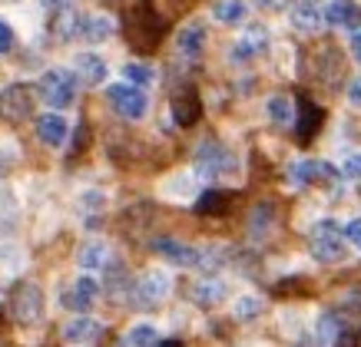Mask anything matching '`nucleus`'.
Masks as SVG:
<instances>
[{
    "instance_id": "dca6fc26",
    "label": "nucleus",
    "mask_w": 361,
    "mask_h": 347,
    "mask_svg": "<svg viewBox=\"0 0 361 347\" xmlns=\"http://www.w3.org/2000/svg\"><path fill=\"white\" fill-rule=\"evenodd\" d=\"M325 23V7L318 0H298L292 7V27L298 33H315Z\"/></svg>"
},
{
    "instance_id": "f257e3e1",
    "label": "nucleus",
    "mask_w": 361,
    "mask_h": 347,
    "mask_svg": "<svg viewBox=\"0 0 361 347\" xmlns=\"http://www.w3.org/2000/svg\"><path fill=\"white\" fill-rule=\"evenodd\" d=\"M123 30H126V37H130V44L136 46V50L149 53V50H156L159 40H163L166 20L146 0H136L130 11H126V17H123Z\"/></svg>"
},
{
    "instance_id": "f8f14e48",
    "label": "nucleus",
    "mask_w": 361,
    "mask_h": 347,
    "mask_svg": "<svg viewBox=\"0 0 361 347\" xmlns=\"http://www.w3.org/2000/svg\"><path fill=\"white\" fill-rule=\"evenodd\" d=\"M97 298H99V282L93 278V272H83L77 282L63 291V308H70V311H83V315H87L90 308L97 304Z\"/></svg>"
},
{
    "instance_id": "20e7f679",
    "label": "nucleus",
    "mask_w": 361,
    "mask_h": 347,
    "mask_svg": "<svg viewBox=\"0 0 361 347\" xmlns=\"http://www.w3.org/2000/svg\"><path fill=\"white\" fill-rule=\"evenodd\" d=\"M37 89H40V96H44L47 106L66 109L77 99V73L66 70V66H54V70H47V73L40 76Z\"/></svg>"
},
{
    "instance_id": "0eeeda50",
    "label": "nucleus",
    "mask_w": 361,
    "mask_h": 347,
    "mask_svg": "<svg viewBox=\"0 0 361 347\" xmlns=\"http://www.w3.org/2000/svg\"><path fill=\"white\" fill-rule=\"evenodd\" d=\"M288 172H292V179H295L298 185H322V189H335L338 192L341 185V169H335L331 163H325V159H298V163L288 165Z\"/></svg>"
},
{
    "instance_id": "412c9836",
    "label": "nucleus",
    "mask_w": 361,
    "mask_h": 347,
    "mask_svg": "<svg viewBox=\"0 0 361 347\" xmlns=\"http://www.w3.org/2000/svg\"><path fill=\"white\" fill-rule=\"evenodd\" d=\"M226 284L216 282V278H196L192 282V288H189V298H192V304H199V308H216V304L226 301Z\"/></svg>"
},
{
    "instance_id": "ea45409f",
    "label": "nucleus",
    "mask_w": 361,
    "mask_h": 347,
    "mask_svg": "<svg viewBox=\"0 0 361 347\" xmlns=\"http://www.w3.org/2000/svg\"><path fill=\"white\" fill-rule=\"evenodd\" d=\"M13 50V30L7 20H0V53H11Z\"/></svg>"
},
{
    "instance_id": "7ed1b4c3",
    "label": "nucleus",
    "mask_w": 361,
    "mask_h": 347,
    "mask_svg": "<svg viewBox=\"0 0 361 347\" xmlns=\"http://www.w3.org/2000/svg\"><path fill=\"white\" fill-rule=\"evenodd\" d=\"M192 165H196V175H202V179H222V175H232L239 169V163H235V156L229 152V146L216 142L212 136L196 146Z\"/></svg>"
},
{
    "instance_id": "2eb2a0df",
    "label": "nucleus",
    "mask_w": 361,
    "mask_h": 347,
    "mask_svg": "<svg viewBox=\"0 0 361 347\" xmlns=\"http://www.w3.org/2000/svg\"><path fill=\"white\" fill-rule=\"evenodd\" d=\"M325 23L345 27V30H358L361 27V4L358 0H331L329 7H325Z\"/></svg>"
},
{
    "instance_id": "49530a36",
    "label": "nucleus",
    "mask_w": 361,
    "mask_h": 347,
    "mask_svg": "<svg viewBox=\"0 0 361 347\" xmlns=\"http://www.w3.org/2000/svg\"><path fill=\"white\" fill-rule=\"evenodd\" d=\"M11 4H17V0H11Z\"/></svg>"
},
{
    "instance_id": "aec40b11",
    "label": "nucleus",
    "mask_w": 361,
    "mask_h": 347,
    "mask_svg": "<svg viewBox=\"0 0 361 347\" xmlns=\"http://www.w3.org/2000/svg\"><path fill=\"white\" fill-rule=\"evenodd\" d=\"M113 33H116V20L110 13H87L83 17L80 37L90 40V44H106V40H113Z\"/></svg>"
},
{
    "instance_id": "4be33fe9",
    "label": "nucleus",
    "mask_w": 361,
    "mask_h": 347,
    "mask_svg": "<svg viewBox=\"0 0 361 347\" xmlns=\"http://www.w3.org/2000/svg\"><path fill=\"white\" fill-rule=\"evenodd\" d=\"M106 261H110V245L103 239H90L80 245L77 265L83 272H99V268H106Z\"/></svg>"
},
{
    "instance_id": "a878e982",
    "label": "nucleus",
    "mask_w": 361,
    "mask_h": 347,
    "mask_svg": "<svg viewBox=\"0 0 361 347\" xmlns=\"http://www.w3.org/2000/svg\"><path fill=\"white\" fill-rule=\"evenodd\" d=\"M212 17L219 23L239 27V23L249 17V4H245V0H216V4H212Z\"/></svg>"
},
{
    "instance_id": "bb28decb",
    "label": "nucleus",
    "mask_w": 361,
    "mask_h": 347,
    "mask_svg": "<svg viewBox=\"0 0 361 347\" xmlns=\"http://www.w3.org/2000/svg\"><path fill=\"white\" fill-rule=\"evenodd\" d=\"M275 225V208L269 206V202H262V206H255L252 208V215H249V235L255 241H262L269 232H272Z\"/></svg>"
},
{
    "instance_id": "9d476101",
    "label": "nucleus",
    "mask_w": 361,
    "mask_h": 347,
    "mask_svg": "<svg viewBox=\"0 0 361 347\" xmlns=\"http://www.w3.org/2000/svg\"><path fill=\"white\" fill-rule=\"evenodd\" d=\"M169 106H173V120L179 126H196L202 120V99H199L196 87H176L173 96H169Z\"/></svg>"
},
{
    "instance_id": "473e14b6",
    "label": "nucleus",
    "mask_w": 361,
    "mask_h": 347,
    "mask_svg": "<svg viewBox=\"0 0 361 347\" xmlns=\"http://www.w3.org/2000/svg\"><path fill=\"white\" fill-rule=\"evenodd\" d=\"M123 80H130V83H136V87H153L156 83V70L146 63H126L123 66Z\"/></svg>"
},
{
    "instance_id": "c85d7f7f",
    "label": "nucleus",
    "mask_w": 361,
    "mask_h": 347,
    "mask_svg": "<svg viewBox=\"0 0 361 347\" xmlns=\"http://www.w3.org/2000/svg\"><path fill=\"white\" fill-rule=\"evenodd\" d=\"M232 315L239 317V321H255V317L265 315V301L259 294H239L235 304H232Z\"/></svg>"
},
{
    "instance_id": "b1692460",
    "label": "nucleus",
    "mask_w": 361,
    "mask_h": 347,
    "mask_svg": "<svg viewBox=\"0 0 361 347\" xmlns=\"http://www.w3.org/2000/svg\"><path fill=\"white\" fill-rule=\"evenodd\" d=\"M315 331H318V341L322 344H341V341H348V321L338 315V311H325V315L318 317V324H315Z\"/></svg>"
},
{
    "instance_id": "6e6552de",
    "label": "nucleus",
    "mask_w": 361,
    "mask_h": 347,
    "mask_svg": "<svg viewBox=\"0 0 361 347\" xmlns=\"http://www.w3.org/2000/svg\"><path fill=\"white\" fill-rule=\"evenodd\" d=\"M106 99H110V106L116 109V116H123V120H142L146 116V109H149V96L142 93V87H136V83H113L110 89H106Z\"/></svg>"
},
{
    "instance_id": "a18cd8bd",
    "label": "nucleus",
    "mask_w": 361,
    "mask_h": 347,
    "mask_svg": "<svg viewBox=\"0 0 361 347\" xmlns=\"http://www.w3.org/2000/svg\"><path fill=\"white\" fill-rule=\"evenodd\" d=\"M0 321H4V304H0Z\"/></svg>"
},
{
    "instance_id": "37998d69",
    "label": "nucleus",
    "mask_w": 361,
    "mask_h": 347,
    "mask_svg": "<svg viewBox=\"0 0 361 347\" xmlns=\"http://www.w3.org/2000/svg\"><path fill=\"white\" fill-rule=\"evenodd\" d=\"M87 142H90V130H87V126H80V130H77V146H73V152H83V149H87Z\"/></svg>"
},
{
    "instance_id": "f704fd0d",
    "label": "nucleus",
    "mask_w": 361,
    "mask_h": 347,
    "mask_svg": "<svg viewBox=\"0 0 361 347\" xmlns=\"http://www.w3.org/2000/svg\"><path fill=\"white\" fill-rule=\"evenodd\" d=\"M166 196H186V198H196V179L192 175H179V179H169L163 185Z\"/></svg>"
},
{
    "instance_id": "4468645a",
    "label": "nucleus",
    "mask_w": 361,
    "mask_h": 347,
    "mask_svg": "<svg viewBox=\"0 0 361 347\" xmlns=\"http://www.w3.org/2000/svg\"><path fill=\"white\" fill-rule=\"evenodd\" d=\"M70 136V126L60 113H44V116H37V139L50 146V149H60Z\"/></svg>"
},
{
    "instance_id": "1a4fd4ad",
    "label": "nucleus",
    "mask_w": 361,
    "mask_h": 347,
    "mask_svg": "<svg viewBox=\"0 0 361 347\" xmlns=\"http://www.w3.org/2000/svg\"><path fill=\"white\" fill-rule=\"evenodd\" d=\"M33 116V87L27 83H11L0 89V120L23 122Z\"/></svg>"
},
{
    "instance_id": "39448f33",
    "label": "nucleus",
    "mask_w": 361,
    "mask_h": 347,
    "mask_svg": "<svg viewBox=\"0 0 361 347\" xmlns=\"http://www.w3.org/2000/svg\"><path fill=\"white\" fill-rule=\"evenodd\" d=\"M11 315L17 324L30 327L44 317V291L33 282H17L11 291Z\"/></svg>"
},
{
    "instance_id": "cd10ccee",
    "label": "nucleus",
    "mask_w": 361,
    "mask_h": 347,
    "mask_svg": "<svg viewBox=\"0 0 361 347\" xmlns=\"http://www.w3.org/2000/svg\"><path fill=\"white\" fill-rule=\"evenodd\" d=\"M80 27H83V17L80 13H73L70 7L60 13H54V37L60 40V44H66V40H73V37H80Z\"/></svg>"
},
{
    "instance_id": "2f4dec72",
    "label": "nucleus",
    "mask_w": 361,
    "mask_h": 347,
    "mask_svg": "<svg viewBox=\"0 0 361 347\" xmlns=\"http://www.w3.org/2000/svg\"><path fill=\"white\" fill-rule=\"evenodd\" d=\"M126 344H159V327L153 321H140V324H133L123 337Z\"/></svg>"
},
{
    "instance_id": "4c0bfd02",
    "label": "nucleus",
    "mask_w": 361,
    "mask_h": 347,
    "mask_svg": "<svg viewBox=\"0 0 361 347\" xmlns=\"http://www.w3.org/2000/svg\"><path fill=\"white\" fill-rule=\"evenodd\" d=\"M295 0H255L259 11H269V13H279V11H288Z\"/></svg>"
},
{
    "instance_id": "6ab92c4d",
    "label": "nucleus",
    "mask_w": 361,
    "mask_h": 347,
    "mask_svg": "<svg viewBox=\"0 0 361 347\" xmlns=\"http://www.w3.org/2000/svg\"><path fill=\"white\" fill-rule=\"evenodd\" d=\"M176 46H179V53L189 56V60L202 56V50H206V27H202L199 20H189L186 27H179V33H176Z\"/></svg>"
},
{
    "instance_id": "423d86ee",
    "label": "nucleus",
    "mask_w": 361,
    "mask_h": 347,
    "mask_svg": "<svg viewBox=\"0 0 361 347\" xmlns=\"http://www.w3.org/2000/svg\"><path fill=\"white\" fill-rule=\"evenodd\" d=\"M173 291V278L163 268H149L133 282V301L136 308H159Z\"/></svg>"
},
{
    "instance_id": "7c9ffc66",
    "label": "nucleus",
    "mask_w": 361,
    "mask_h": 347,
    "mask_svg": "<svg viewBox=\"0 0 361 347\" xmlns=\"http://www.w3.org/2000/svg\"><path fill=\"white\" fill-rule=\"evenodd\" d=\"M269 120H272L275 126H292V122H295L292 99H288V96H272V99H269Z\"/></svg>"
},
{
    "instance_id": "79ce46f5",
    "label": "nucleus",
    "mask_w": 361,
    "mask_h": 347,
    "mask_svg": "<svg viewBox=\"0 0 361 347\" xmlns=\"http://www.w3.org/2000/svg\"><path fill=\"white\" fill-rule=\"evenodd\" d=\"M70 4H73V0H40V7H44L50 17H54V13H60V11H66Z\"/></svg>"
},
{
    "instance_id": "58836bf2",
    "label": "nucleus",
    "mask_w": 361,
    "mask_h": 347,
    "mask_svg": "<svg viewBox=\"0 0 361 347\" xmlns=\"http://www.w3.org/2000/svg\"><path fill=\"white\" fill-rule=\"evenodd\" d=\"M345 239H348L351 245L361 251V218H351L348 225H345Z\"/></svg>"
},
{
    "instance_id": "5701e85b",
    "label": "nucleus",
    "mask_w": 361,
    "mask_h": 347,
    "mask_svg": "<svg viewBox=\"0 0 361 347\" xmlns=\"http://www.w3.org/2000/svg\"><path fill=\"white\" fill-rule=\"evenodd\" d=\"M269 50V30L262 23H249L242 37L235 40V56H259Z\"/></svg>"
},
{
    "instance_id": "72a5a7b5",
    "label": "nucleus",
    "mask_w": 361,
    "mask_h": 347,
    "mask_svg": "<svg viewBox=\"0 0 361 347\" xmlns=\"http://www.w3.org/2000/svg\"><path fill=\"white\" fill-rule=\"evenodd\" d=\"M338 315L345 321H361V288H351L338 298Z\"/></svg>"
},
{
    "instance_id": "f03ea898",
    "label": "nucleus",
    "mask_w": 361,
    "mask_h": 347,
    "mask_svg": "<svg viewBox=\"0 0 361 347\" xmlns=\"http://www.w3.org/2000/svg\"><path fill=\"white\" fill-rule=\"evenodd\" d=\"M308 251H312V258L322 261V265H338L345 261V228L338 222H331V218H322L312 225V235H308Z\"/></svg>"
},
{
    "instance_id": "c03bdc74",
    "label": "nucleus",
    "mask_w": 361,
    "mask_h": 347,
    "mask_svg": "<svg viewBox=\"0 0 361 347\" xmlns=\"http://www.w3.org/2000/svg\"><path fill=\"white\" fill-rule=\"evenodd\" d=\"M351 53H355V60L361 63V30L355 33V37H351Z\"/></svg>"
},
{
    "instance_id": "393cba45",
    "label": "nucleus",
    "mask_w": 361,
    "mask_h": 347,
    "mask_svg": "<svg viewBox=\"0 0 361 347\" xmlns=\"http://www.w3.org/2000/svg\"><path fill=\"white\" fill-rule=\"evenodd\" d=\"M199 215H226L232 208V196L229 192H219V189H209L202 196H196V206H192Z\"/></svg>"
},
{
    "instance_id": "c9c22d12",
    "label": "nucleus",
    "mask_w": 361,
    "mask_h": 347,
    "mask_svg": "<svg viewBox=\"0 0 361 347\" xmlns=\"http://www.w3.org/2000/svg\"><path fill=\"white\" fill-rule=\"evenodd\" d=\"M341 175L351 182H361V152H351L348 159L341 163Z\"/></svg>"
},
{
    "instance_id": "a211bd4d",
    "label": "nucleus",
    "mask_w": 361,
    "mask_h": 347,
    "mask_svg": "<svg viewBox=\"0 0 361 347\" xmlns=\"http://www.w3.org/2000/svg\"><path fill=\"white\" fill-rule=\"evenodd\" d=\"M73 73L83 87H99L106 83V63L97 53H77L73 56Z\"/></svg>"
},
{
    "instance_id": "c756f323",
    "label": "nucleus",
    "mask_w": 361,
    "mask_h": 347,
    "mask_svg": "<svg viewBox=\"0 0 361 347\" xmlns=\"http://www.w3.org/2000/svg\"><path fill=\"white\" fill-rule=\"evenodd\" d=\"M106 291L113 294V298H120L126 288H130V272H126V265L123 261H106Z\"/></svg>"
},
{
    "instance_id": "ddd939ff",
    "label": "nucleus",
    "mask_w": 361,
    "mask_h": 347,
    "mask_svg": "<svg viewBox=\"0 0 361 347\" xmlns=\"http://www.w3.org/2000/svg\"><path fill=\"white\" fill-rule=\"evenodd\" d=\"M322 120H325V113H322V106L318 103H312L308 96H298V106H295V136L298 142H308L315 139L318 130H322Z\"/></svg>"
},
{
    "instance_id": "9b49d317",
    "label": "nucleus",
    "mask_w": 361,
    "mask_h": 347,
    "mask_svg": "<svg viewBox=\"0 0 361 347\" xmlns=\"http://www.w3.org/2000/svg\"><path fill=\"white\" fill-rule=\"evenodd\" d=\"M149 248L176 268H199V248L183 239H156Z\"/></svg>"
},
{
    "instance_id": "e433bc0d",
    "label": "nucleus",
    "mask_w": 361,
    "mask_h": 347,
    "mask_svg": "<svg viewBox=\"0 0 361 347\" xmlns=\"http://www.w3.org/2000/svg\"><path fill=\"white\" fill-rule=\"evenodd\" d=\"M106 206V196H103V192H97V189H90V192H83V196H80V208H103Z\"/></svg>"
},
{
    "instance_id": "f3484780",
    "label": "nucleus",
    "mask_w": 361,
    "mask_h": 347,
    "mask_svg": "<svg viewBox=\"0 0 361 347\" xmlns=\"http://www.w3.org/2000/svg\"><path fill=\"white\" fill-rule=\"evenodd\" d=\"M103 337V324L99 321H93V317L80 315L73 317V321H66L63 324V341L66 344H93V341H99Z\"/></svg>"
},
{
    "instance_id": "a19ab883",
    "label": "nucleus",
    "mask_w": 361,
    "mask_h": 347,
    "mask_svg": "<svg viewBox=\"0 0 361 347\" xmlns=\"http://www.w3.org/2000/svg\"><path fill=\"white\" fill-rule=\"evenodd\" d=\"M348 103L355 109H361V76H355V80L348 83Z\"/></svg>"
}]
</instances>
